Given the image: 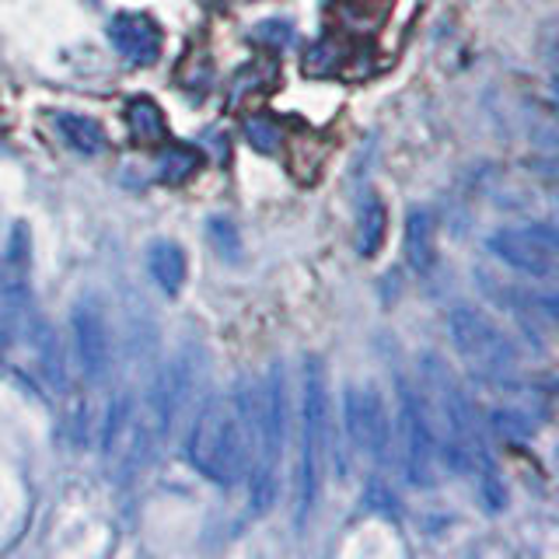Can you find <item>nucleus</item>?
Here are the masks:
<instances>
[{
	"label": "nucleus",
	"mask_w": 559,
	"mask_h": 559,
	"mask_svg": "<svg viewBox=\"0 0 559 559\" xmlns=\"http://www.w3.org/2000/svg\"><path fill=\"white\" fill-rule=\"evenodd\" d=\"M189 465L217 486H235L252 462V433L241 395H210L186 437Z\"/></svg>",
	"instance_id": "nucleus-1"
},
{
	"label": "nucleus",
	"mask_w": 559,
	"mask_h": 559,
	"mask_svg": "<svg viewBox=\"0 0 559 559\" xmlns=\"http://www.w3.org/2000/svg\"><path fill=\"white\" fill-rule=\"evenodd\" d=\"M448 336L454 354L468 364V371L476 378L503 384L518 374V346L486 311L465 305L451 308Z\"/></svg>",
	"instance_id": "nucleus-2"
},
{
	"label": "nucleus",
	"mask_w": 559,
	"mask_h": 559,
	"mask_svg": "<svg viewBox=\"0 0 559 559\" xmlns=\"http://www.w3.org/2000/svg\"><path fill=\"white\" fill-rule=\"evenodd\" d=\"M325 441H329L325 367L319 357H308L301 374V468H297V503H301V511H297V521H305L314 500H319Z\"/></svg>",
	"instance_id": "nucleus-3"
},
{
	"label": "nucleus",
	"mask_w": 559,
	"mask_h": 559,
	"mask_svg": "<svg viewBox=\"0 0 559 559\" xmlns=\"http://www.w3.org/2000/svg\"><path fill=\"white\" fill-rule=\"evenodd\" d=\"M399 433H402V465H406V479L419 489L433 486V427L427 402L413 384L399 381Z\"/></svg>",
	"instance_id": "nucleus-4"
},
{
	"label": "nucleus",
	"mask_w": 559,
	"mask_h": 559,
	"mask_svg": "<svg viewBox=\"0 0 559 559\" xmlns=\"http://www.w3.org/2000/svg\"><path fill=\"white\" fill-rule=\"evenodd\" d=\"M151 437L154 430L144 419V413H140L127 395H119L112 402L109 419H105V433H102L105 459H109L116 479L133 476L136 465L144 462V454L151 451Z\"/></svg>",
	"instance_id": "nucleus-5"
},
{
	"label": "nucleus",
	"mask_w": 559,
	"mask_h": 559,
	"mask_svg": "<svg viewBox=\"0 0 559 559\" xmlns=\"http://www.w3.org/2000/svg\"><path fill=\"white\" fill-rule=\"evenodd\" d=\"M343 419L354 448L367 459H384L392 444V419L374 384H349L343 395Z\"/></svg>",
	"instance_id": "nucleus-6"
},
{
	"label": "nucleus",
	"mask_w": 559,
	"mask_h": 559,
	"mask_svg": "<svg viewBox=\"0 0 559 559\" xmlns=\"http://www.w3.org/2000/svg\"><path fill=\"white\" fill-rule=\"evenodd\" d=\"M70 329H74V354L78 367L87 381H102L109 374L112 364V343H109V322L95 297H81L74 314H70Z\"/></svg>",
	"instance_id": "nucleus-7"
},
{
	"label": "nucleus",
	"mask_w": 559,
	"mask_h": 559,
	"mask_svg": "<svg viewBox=\"0 0 559 559\" xmlns=\"http://www.w3.org/2000/svg\"><path fill=\"white\" fill-rule=\"evenodd\" d=\"M486 249L493 252L503 266H511L521 276L532 280H546L559 270V259L538 241L532 227H500V231L489 235Z\"/></svg>",
	"instance_id": "nucleus-8"
},
{
	"label": "nucleus",
	"mask_w": 559,
	"mask_h": 559,
	"mask_svg": "<svg viewBox=\"0 0 559 559\" xmlns=\"http://www.w3.org/2000/svg\"><path fill=\"white\" fill-rule=\"evenodd\" d=\"M109 39L116 52L130 63H154L162 52V28L140 11H122L109 22Z\"/></svg>",
	"instance_id": "nucleus-9"
},
{
	"label": "nucleus",
	"mask_w": 559,
	"mask_h": 559,
	"mask_svg": "<svg viewBox=\"0 0 559 559\" xmlns=\"http://www.w3.org/2000/svg\"><path fill=\"white\" fill-rule=\"evenodd\" d=\"M384 235H389V210H384L378 192H364V200L357 206V231H354V245L364 259L378 255V249L384 245Z\"/></svg>",
	"instance_id": "nucleus-10"
},
{
	"label": "nucleus",
	"mask_w": 559,
	"mask_h": 559,
	"mask_svg": "<svg viewBox=\"0 0 559 559\" xmlns=\"http://www.w3.org/2000/svg\"><path fill=\"white\" fill-rule=\"evenodd\" d=\"M147 270L154 276V284L165 294H179L186 284V252L175 241H154L147 249Z\"/></svg>",
	"instance_id": "nucleus-11"
},
{
	"label": "nucleus",
	"mask_w": 559,
	"mask_h": 559,
	"mask_svg": "<svg viewBox=\"0 0 559 559\" xmlns=\"http://www.w3.org/2000/svg\"><path fill=\"white\" fill-rule=\"evenodd\" d=\"M127 127H130V136L136 144H165L168 140V122H165V112L162 105L154 98H144L136 95L127 102Z\"/></svg>",
	"instance_id": "nucleus-12"
},
{
	"label": "nucleus",
	"mask_w": 559,
	"mask_h": 559,
	"mask_svg": "<svg viewBox=\"0 0 559 559\" xmlns=\"http://www.w3.org/2000/svg\"><path fill=\"white\" fill-rule=\"evenodd\" d=\"M57 122L60 136L67 140L70 147L81 151V154H102L105 144H109V136H105L102 122H95L92 116H78V112H57L52 116Z\"/></svg>",
	"instance_id": "nucleus-13"
},
{
	"label": "nucleus",
	"mask_w": 559,
	"mask_h": 559,
	"mask_svg": "<svg viewBox=\"0 0 559 559\" xmlns=\"http://www.w3.org/2000/svg\"><path fill=\"white\" fill-rule=\"evenodd\" d=\"M406 259L416 273H427L433 266V224L427 210H413L406 224Z\"/></svg>",
	"instance_id": "nucleus-14"
},
{
	"label": "nucleus",
	"mask_w": 559,
	"mask_h": 559,
	"mask_svg": "<svg viewBox=\"0 0 559 559\" xmlns=\"http://www.w3.org/2000/svg\"><path fill=\"white\" fill-rule=\"evenodd\" d=\"M200 151L197 147H179V144H171L162 151V157H157V179L175 186V182H186L192 171L200 168Z\"/></svg>",
	"instance_id": "nucleus-15"
},
{
	"label": "nucleus",
	"mask_w": 559,
	"mask_h": 559,
	"mask_svg": "<svg viewBox=\"0 0 559 559\" xmlns=\"http://www.w3.org/2000/svg\"><path fill=\"white\" fill-rule=\"evenodd\" d=\"M241 130H245V140H249L259 154H276L284 147V130H280L270 116H249L241 122Z\"/></svg>",
	"instance_id": "nucleus-16"
},
{
	"label": "nucleus",
	"mask_w": 559,
	"mask_h": 559,
	"mask_svg": "<svg viewBox=\"0 0 559 559\" xmlns=\"http://www.w3.org/2000/svg\"><path fill=\"white\" fill-rule=\"evenodd\" d=\"M273 74H276L273 63H252V67H245L241 74L235 78V84H231V105L238 98H245L249 92H262V87H270Z\"/></svg>",
	"instance_id": "nucleus-17"
},
{
	"label": "nucleus",
	"mask_w": 559,
	"mask_h": 559,
	"mask_svg": "<svg viewBox=\"0 0 559 559\" xmlns=\"http://www.w3.org/2000/svg\"><path fill=\"white\" fill-rule=\"evenodd\" d=\"M255 39L266 46H284V43H290V25L287 22H262V25H255Z\"/></svg>",
	"instance_id": "nucleus-18"
},
{
	"label": "nucleus",
	"mask_w": 559,
	"mask_h": 559,
	"mask_svg": "<svg viewBox=\"0 0 559 559\" xmlns=\"http://www.w3.org/2000/svg\"><path fill=\"white\" fill-rule=\"evenodd\" d=\"M532 305H535L538 311H546L552 322H559V294H535V297H532Z\"/></svg>",
	"instance_id": "nucleus-19"
},
{
	"label": "nucleus",
	"mask_w": 559,
	"mask_h": 559,
	"mask_svg": "<svg viewBox=\"0 0 559 559\" xmlns=\"http://www.w3.org/2000/svg\"><path fill=\"white\" fill-rule=\"evenodd\" d=\"M546 67H549V74H552V84L559 87V43H552L546 49Z\"/></svg>",
	"instance_id": "nucleus-20"
},
{
	"label": "nucleus",
	"mask_w": 559,
	"mask_h": 559,
	"mask_svg": "<svg viewBox=\"0 0 559 559\" xmlns=\"http://www.w3.org/2000/svg\"><path fill=\"white\" fill-rule=\"evenodd\" d=\"M203 4H206V8H224L227 0H203Z\"/></svg>",
	"instance_id": "nucleus-21"
},
{
	"label": "nucleus",
	"mask_w": 559,
	"mask_h": 559,
	"mask_svg": "<svg viewBox=\"0 0 559 559\" xmlns=\"http://www.w3.org/2000/svg\"><path fill=\"white\" fill-rule=\"evenodd\" d=\"M0 354H4V329H0Z\"/></svg>",
	"instance_id": "nucleus-22"
},
{
	"label": "nucleus",
	"mask_w": 559,
	"mask_h": 559,
	"mask_svg": "<svg viewBox=\"0 0 559 559\" xmlns=\"http://www.w3.org/2000/svg\"><path fill=\"white\" fill-rule=\"evenodd\" d=\"M556 105H559V87H556Z\"/></svg>",
	"instance_id": "nucleus-23"
}]
</instances>
